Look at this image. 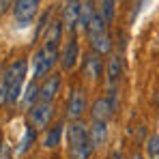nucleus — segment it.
Instances as JSON below:
<instances>
[{
  "label": "nucleus",
  "mask_w": 159,
  "mask_h": 159,
  "mask_svg": "<svg viewBox=\"0 0 159 159\" xmlns=\"http://www.w3.org/2000/svg\"><path fill=\"white\" fill-rule=\"evenodd\" d=\"M26 71H28L26 58H17V60L7 69L2 82H4L7 88H9V103H15V101L20 99V95H22V84H24V80H26Z\"/></svg>",
  "instance_id": "obj_1"
},
{
  "label": "nucleus",
  "mask_w": 159,
  "mask_h": 159,
  "mask_svg": "<svg viewBox=\"0 0 159 159\" xmlns=\"http://www.w3.org/2000/svg\"><path fill=\"white\" fill-rule=\"evenodd\" d=\"M56 60H58V50H52V48L43 45L39 52L34 54V58H32V73H34V78L48 75L54 69Z\"/></svg>",
  "instance_id": "obj_2"
},
{
  "label": "nucleus",
  "mask_w": 159,
  "mask_h": 159,
  "mask_svg": "<svg viewBox=\"0 0 159 159\" xmlns=\"http://www.w3.org/2000/svg\"><path fill=\"white\" fill-rule=\"evenodd\" d=\"M39 4H41V0H15V4H13V17H15V22L22 24V26L30 24L34 20L37 11H39Z\"/></svg>",
  "instance_id": "obj_3"
},
{
  "label": "nucleus",
  "mask_w": 159,
  "mask_h": 159,
  "mask_svg": "<svg viewBox=\"0 0 159 159\" xmlns=\"http://www.w3.org/2000/svg\"><path fill=\"white\" fill-rule=\"evenodd\" d=\"M80 13H82V2L80 0H67L65 9H62V26L67 30H73L75 24L80 22Z\"/></svg>",
  "instance_id": "obj_4"
},
{
  "label": "nucleus",
  "mask_w": 159,
  "mask_h": 159,
  "mask_svg": "<svg viewBox=\"0 0 159 159\" xmlns=\"http://www.w3.org/2000/svg\"><path fill=\"white\" fill-rule=\"evenodd\" d=\"M52 114H54L52 103H39V106H34L32 110H30L32 125H34L37 129H45V127L50 125V118H52Z\"/></svg>",
  "instance_id": "obj_5"
},
{
  "label": "nucleus",
  "mask_w": 159,
  "mask_h": 159,
  "mask_svg": "<svg viewBox=\"0 0 159 159\" xmlns=\"http://www.w3.org/2000/svg\"><path fill=\"white\" fill-rule=\"evenodd\" d=\"M78 58H80V45H78V39H75V37H71V39L67 41V45H65L62 54H60V65H62V69L71 71V69L75 67Z\"/></svg>",
  "instance_id": "obj_6"
},
{
  "label": "nucleus",
  "mask_w": 159,
  "mask_h": 159,
  "mask_svg": "<svg viewBox=\"0 0 159 159\" xmlns=\"http://www.w3.org/2000/svg\"><path fill=\"white\" fill-rule=\"evenodd\" d=\"M84 110H86V95L82 90H73V95L69 99V106H67V116L75 123L80 116L84 114Z\"/></svg>",
  "instance_id": "obj_7"
},
{
  "label": "nucleus",
  "mask_w": 159,
  "mask_h": 159,
  "mask_svg": "<svg viewBox=\"0 0 159 159\" xmlns=\"http://www.w3.org/2000/svg\"><path fill=\"white\" fill-rule=\"evenodd\" d=\"M84 73L93 80V82H97V80L101 78V73H103V62H101L99 54H90V56L84 58Z\"/></svg>",
  "instance_id": "obj_8"
},
{
  "label": "nucleus",
  "mask_w": 159,
  "mask_h": 159,
  "mask_svg": "<svg viewBox=\"0 0 159 159\" xmlns=\"http://www.w3.org/2000/svg\"><path fill=\"white\" fill-rule=\"evenodd\" d=\"M88 138H90V144H93V148H99V146H103L107 142V127L106 123H101V120H95L93 123V127L88 129Z\"/></svg>",
  "instance_id": "obj_9"
},
{
  "label": "nucleus",
  "mask_w": 159,
  "mask_h": 159,
  "mask_svg": "<svg viewBox=\"0 0 159 159\" xmlns=\"http://www.w3.org/2000/svg\"><path fill=\"white\" fill-rule=\"evenodd\" d=\"M67 140H69V146L82 144V142L90 140V138H88V129H86L80 120H75V123H71L69 129H67Z\"/></svg>",
  "instance_id": "obj_10"
},
{
  "label": "nucleus",
  "mask_w": 159,
  "mask_h": 159,
  "mask_svg": "<svg viewBox=\"0 0 159 159\" xmlns=\"http://www.w3.org/2000/svg\"><path fill=\"white\" fill-rule=\"evenodd\" d=\"M90 114H93V120H101V123H106L107 118L114 114V110L110 106V101H107L106 97H101V99H97L93 107H90Z\"/></svg>",
  "instance_id": "obj_11"
},
{
  "label": "nucleus",
  "mask_w": 159,
  "mask_h": 159,
  "mask_svg": "<svg viewBox=\"0 0 159 159\" xmlns=\"http://www.w3.org/2000/svg\"><path fill=\"white\" fill-rule=\"evenodd\" d=\"M62 22H52L48 26V32H45V48H52V50H58V43L62 41Z\"/></svg>",
  "instance_id": "obj_12"
},
{
  "label": "nucleus",
  "mask_w": 159,
  "mask_h": 159,
  "mask_svg": "<svg viewBox=\"0 0 159 159\" xmlns=\"http://www.w3.org/2000/svg\"><path fill=\"white\" fill-rule=\"evenodd\" d=\"M106 32H107V22L103 20L101 13H95V17L90 20V24L86 28L88 41H93V39H97V37H101V34H106Z\"/></svg>",
  "instance_id": "obj_13"
},
{
  "label": "nucleus",
  "mask_w": 159,
  "mask_h": 159,
  "mask_svg": "<svg viewBox=\"0 0 159 159\" xmlns=\"http://www.w3.org/2000/svg\"><path fill=\"white\" fill-rule=\"evenodd\" d=\"M58 88H60V78L58 75H52L50 80H45V84L41 86V93H39V97L43 99V103H50L54 99V95L58 93Z\"/></svg>",
  "instance_id": "obj_14"
},
{
  "label": "nucleus",
  "mask_w": 159,
  "mask_h": 159,
  "mask_svg": "<svg viewBox=\"0 0 159 159\" xmlns=\"http://www.w3.org/2000/svg\"><path fill=\"white\" fill-rule=\"evenodd\" d=\"M120 73H123L120 58L118 56H110V60H107V84H110V88L116 86V82L120 80Z\"/></svg>",
  "instance_id": "obj_15"
},
{
  "label": "nucleus",
  "mask_w": 159,
  "mask_h": 159,
  "mask_svg": "<svg viewBox=\"0 0 159 159\" xmlns=\"http://www.w3.org/2000/svg\"><path fill=\"white\" fill-rule=\"evenodd\" d=\"M93 151H95V148H93L90 140H86V142H82V144L69 146V157H71V159H88Z\"/></svg>",
  "instance_id": "obj_16"
},
{
  "label": "nucleus",
  "mask_w": 159,
  "mask_h": 159,
  "mask_svg": "<svg viewBox=\"0 0 159 159\" xmlns=\"http://www.w3.org/2000/svg\"><path fill=\"white\" fill-rule=\"evenodd\" d=\"M93 17H95V7H93V0L82 2V13H80V22H78L80 28H82V30H86Z\"/></svg>",
  "instance_id": "obj_17"
},
{
  "label": "nucleus",
  "mask_w": 159,
  "mask_h": 159,
  "mask_svg": "<svg viewBox=\"0 0 159 159\" xmlns=\"http://www.w3.org/2000/svg\"><path fill=\"white\" fill-rule=\"evenodd\" d=\"M60 138H62V125H56V127H52L50 131L45 133L43 146H45V148H56V146L60 144Z\"/></svg>",
  "instance_id": "obj_18"
},
{
  "label": "nucleus",
  "mask_w": 159,
  "mask_h": 159,
  "mask_svg": "<svg viewBox=\"0 0 159 159\" xmlns=\"http://www.w3.org/2000/svg\"><path fill=\"white\" fill-rule=\"evenodd\" d=\"M90 45H93V50H95V54H107L110 50H112V41H110V34H101V37H97V39H93L90 41Z\"/></svg>",
  "instance_id": "obj_19"
},
{
  "label": "nucleus",
  "mask_w": 159,
  "mask_h": 159,
  "mask_svg": "<svg viewBox=\"0 0 159 159\" xmlns=\"http://www.w3.org/2000/svg\"><path fill=\"white\" fill-rule=\"evenodd\" d=\"M39 93H41V88H39L37 84H28V88H26V95H24V101H22V106L26 107V110H30V106L34 107V101L39 99Z\"/></svg>",
  "instance_id": "obj_20"
},
{
  "label": "nucleus",
  "mask_w": 159,
  "mask_h": 159,
  "mask_svg": "<svg viewBox=\"0 0 159 159\" xmlns=\"http://www.w3.org/2000/svg\"><path fill=\"white\" fill-rule=\"evenodd\" d=\"M101 15L107 24L114 20V0H101Z\"/></svg>",
  "instance_id": "obj_21"
},
{
  "label": "nucleus",
  "mask_w": 159,
  "mask_h": 159,
  "mask_svg": "<svg viewBox=\"0 0 159 159\" xmlns=\"http://www.w3.org/2000/svg\"><path fill=\"white\" fill-rule=\"evenodd\" d=\"M146 153L151 157H159V135H151L146 140Z\"/></svg>",
  "instance_id": "obj_22"
},
{
  "label": "nucleus",
  "mask_w": 159,
  "mask_h": 159,
  "mask_svg": "<svg viewBox=\"0 0 159 159\" xmlns=\"http://www.w3.org/2000/svg\"><path fill=\"white\" fill-rule=\"evenodd\" d=\"M2 103H9V88H7L4 82L0 84V106H2Z\"/></svg>",
  "instance_id": "obj_23"
},
{
  "label": "nucleus",
  "mask_w": 159,
  "mask_h": 159,
  "mask_svg": "<svg viewBox=\"0 0 159 159\" xmlns=\"http://www.w3.org/2000/svg\"><path fill=\"white\" fill-rule=\"evenodd\" d=\"M30 138H34V133H32V129L28 127V131H26V135H24V140H22V146H20V153H24L28 148V142H30Z\"/></svg>",
  "instance_id": "obj_24"
},
{
  "label": "nucleus",
  "mask_w": 159,
  "mask_h": 159,
  "mask_svg": "<svg viewBox=\"0 0 159 159\" xmlns=\"http://www.w3.org/2000/svg\"><path fill=\"white\" fill-rule=\"evenodd\" d=\"M11 7H13V0H0V17H2Z\"/></svg>",
  "instance_id": "obj_25"
},
{
  "label": "nucleus",
  "mask_w": 159,
  "mask_h": 159,
  "mask_svg": "<svg viewBox=\"0 0 159 159\" xmlns=\"http://www.w3.org/2000/svg\"><path fill=\"white\" fill-rule=\"evenodd\" d=\"M0 159H11V153H9V146L2 142L0 144Z\"/></svg>",
  "instance_id": "obj_26"
},
{
  "label": "nucleus",
  "mask_w": 159,
  "mask_h": 159,
  "mask_svg": "<svg viewBox=\"0 0 159 159\" xmlns=\"http://www.w3.org/2000/svg\"><path fill=\"white\" fill-rule=\"evenodd\" d=\"M114 159H120V155H114Z\"/></svg>",
  "instance_id": "obj_27"
},
{
  "label": "nucleus",
  "mask_w": 159,
  "mask_h": 159,
  "mask_svg": "<svg viewBox=\"0 0 159 159\" xmlns=\"http://www.w3.org/2000/svg\"><path fill=\"white\" fill-rule=\"evenodd\" d=\"M151 159H159V157H151Z\"/></svg>",
  "instance_id": "obj_28"
}]
</instances>
